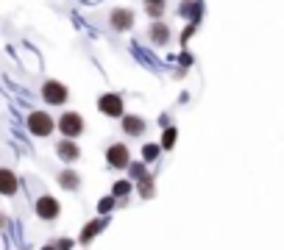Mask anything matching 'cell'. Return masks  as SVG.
Masks as SVG:
<instances>
[{
  "label": "cell",
  "instance_id": "277c9868",
  "mask_svg": "<svg viewBox=\"0 0 284 250\" xmlns=\"http://www.w3.org/2000/svg\"><path fill=\"white\" fill-rule=\"evenodd\" d=\"M103 156H106V167H109V170H128V164H131V150H128L126 142L106 145Z\"/></svg>",
  "mask_w": 284,
  "mask_h": 250
},
{
  "label": "cell",
  "instance_id": "8fae6325",
  "mask_svg": "<svg viewBox=\"0 0 284 250\" xmlns=\"http://www.w3.org/2000/svg\"><path fill=\"white\" fill-rule=\"evenodd\" d=\"M20 192V178L12 167H0V195L3 197H14Z\"/></svg>",
  "mask_w": 284,
  "mask_h": 250
},
{
  "label": "cell",
  "instance_id": "5b68a950",
  "mask_svg": "<svg viewBox=\"0 0 284 250\" xmlns=\"http://www.w3.org/2000/svg\"><path fill=\"white\" fill-rule=\"evenodd\" d=\"M39 95H42V100L48 103V106H64V103L70 100V89H67L61 81H56V78H48V81L42 83Z\"/></svg>",
  "mask_w": 284,
  "mask_h": 250
},
{
  "label": "cell",
  "instance_id": "cb8c5ba5",
  "mask_svg": "<svg viewBox=\"0 0 284 250\" xmlns=\"http://www.w3.org/2000/svg\"><path fill=\"white\" fill-rule=\"evenodd\" d=\"M181 53H184V56H181V64H193V56H190L187 50H181Z\"/></svg>",
  "mask_w": 284,
  "mask_h": 250
},
{
  "label": "cell",
  "instance_id": "d4e9b609",
  "mask_svg": "<svg viewBox=\"0 0 284 250\" xmlns=\"http://www.w3.org/2000/svg\"><path fill=\"white\" fill-rule=\"evenodd\" d=\"M6 225H9V217L3 214V211H0V231H3V228H6Z\"/></svg>",
  "mask_w": 284,
  "mask_h": 250
},
{
  "label": "cell",
  "instance_id": "9c48e42d",
  "mask_svg": "<svg viewBox=\"0 0 284 250\" xmlns=\"http://www.w3.org/2000/svg\"><path fill=\"white\" fill-rule=\"evenodd\" d=\"M120 128H123V134H126V137L139 139V137H145V131H148V119L139 117V114H123Z\"/></svg>",
  "mask_w": 284,
  "mask_h": 250
},
{
  "label": "cell",
  "instance_id": "2e32d148",
  "mask_svg": "<svg viewBox=\"0 0 284 250\" xmlns=\"http://www.w3.org/2000/svg\"><path fill=\"white\" fill-rule=\"evenodd\" d=\"M134 192V181L131 178H117L115 184H112V195L117 197V200H123V197H131Z\"/></svg>",
  "mask_w": 284,
  "mask_h": 250
},
{
  "label": "cell",
  "instance_id": "9a60e30c",
  "mask_svg": "<svg viewBox=\"0 0 284 250\" xmlns=\"http://www.w3.org/2000/svg\"><path fill=\"white\" fill-rule=\"evenodd\" d=\"M134 189L139 192V197H142V200H151V197L156 195V181H153L151 173H148L145 178H139L137 184H134Z\"/></svg>",
  "mask_w": 284,
  "mask_h": 250
},
{
  "label": "cell",
  "instance_id": "7c38bea8",
  "mask_svg": "<svg viewBox=\"0 0 284 250\" xmlns=\"http://www.w3.org/2000/svg\"><path fill=\"white\" fill-rule=\"evenodd\" d=\"M56 184H59L64 192H78L81 189V173L73 170V167H64V170L56 173Z\"/></svg>",
  "mask_w": 284,
  "mask_h": 250
},
{
  "label": "cell",
  "instance_id": "30bf717a",
  "mask_svg": "<svg viewBox=\"0 0 284 250\" xmlns=\"http://www.w3.org/2000/svg\"><path fill=\"white\" fill-rule=\"evenodd\" d=\"M56 156L61 159V164H75V161L81 159V148L75 139H64L61 137L59 142H56Z\"/></svg>",
  "mask_w": 284,
  "mask_h": 250
},
{
  "label": "cell",
  "instance_id": "d6986e66",
  "mask_svg": "<svg viewBox=\"0 0 284 250\" xmlns=\"http://www.w3.org/2000/svg\"><path fill=\"white\" fill-rule=\"evenodd\" d=\"M159 156H162V145L159 142H145L142 145V161H145V164H153Z\"/></svg>",
  "mask_w": 284,
  "mask_h": 250
},
{
  "label": "cell",
  "instance_id": "4fadbf2b",
  "mask_svg": "<svg viewBox=\"0 0 284 250\" xmlns=\"http://www.w3.org/2000/svg\"><path fill=\"white\" fill-rule=\"evenodd\" d=\"M148 39H151V45H156V48H164V45L173 39V31H170L167 23L156 20V23H151V28H148Z\"/></svg>",
  "mask_w": 284,
  "mask_h": 250
},
{
  "label": "cell",
  "instance_id": "484cf974",
  "mask_svg": "<svg viewBox=\"0 0 284 250\" xmlns=\"http://www.w3.org/2000/svg\"><path fill=\"white\" fill-rule=\"evenodd\" d=\"M39 250H56V244L50 242V244H45V247H39Z\"/></svg>",
  "mask_w": 284,
  "mask_h": 250
},
{
  "label": "cell",
  "instance_id": "e0dca14e",
  "mask_svg": "<svg viewBox=\"0 0 284 250\" xmlns=\"http://www.w3.org/2000/svg\"><path fill=\"white\" fill-rule=\"evenodd\" d=\"M115 208H117V197H115V195H103L101 200H98L95 211H98L101 217H109L112 211H115Z\"/></svg>",
  "mask_w": 284,
  "mask_h": 250
},
{
  "label": "cell",
  "instance_id": "7402d4cb",
  "mask_svg": "<svg viewBox=\"0 0 284 250\" xmlns=\"http://www.w3.org/2000/svg\"><path fill=\"white\" fill-rule=\"evenodd\" d=\"M53 244H56V250H73V247H75V242H73L70 236H59Z\"/></svg>",
  "mask_w": 284,
  "mask_h": 250
},
{
  "label": "cell",
  "instance_id": "5bb4252c",
  "mask_svg": "<svg viewBox=\"0 0 284 250\" xmlns=\"http://www.w3.org/2000/svg\"><path fill=\"white\" fill-rule=\"evenodd\" d=\"M178 14H181L184 20H190V23H198V17H201V0H181V3H178Z\"/></svg>",
  "mask_w": 284,
  "mask_h": 250
},
{
  "label": "cell",
  "instance_id": "44dd1931",
  "mask_svg": "<svg viewBox=\"0 0 284 250\" xmlns=\"http://www.w3.org/2000/svg\"><path fill=\"white\" fill-rule=\"evenodd\" d=\"M164 12H167V9H164V3H151V0H145V14L153 20V23H156V20H162Z\"/></svg>",
  "mask_w": 284,
  "mask_h": 250
},
{
  "label": "cell",
  "instance_id": "7a4b0ae2",
  "mask_svg": "<svg viewBox=\"0 0 284 250\" xmlns=\"http://www.w3.org/2000/svg\"><path fill=\"white\" fill-rule=\"evenodd\" d=\"M56 128L61 131L64 139H78L81 134L86 131V122H84V117H81L78 111H64L59 119H56Z\"/></svg>",
  "mask_w": 284,
  "mask_h": 250
},
{
  "label": "cell",
  "instance_id": "603a6c76",
  "mask_svg": "<svg viewBox=\"0 0 284 250\" xmlns=\"http://www.w3.org/2000/svg\"><path fill=\"white\" fill-rule=\"evenodd\" d=\"M195 28H198V23H187V28L181 31V45H187L190 39H193V34H195Z\"/></svg>",
  "mask_w": 284,
  "mask_h": 250
},
{
  "label": "cell",
  "instance_id": "52a82bcc",
  "mask_svg": "<svg viewBox=\"0 0 284 250\" xmlns=\"http://www.w3.org/2000/svg\"><path fill=\"white\" fill-rule=\"evenodd\" d=\"M106 228H109V217H101V214H98L95 220L84 222V228H81V233H78V244H84V247L92 244Z\"/></svg>",
  "mask_w": 284,
  "mask_h": 250
},
{
  "label": "cell",
  "instance_id": "ac0fdd59",
  "mask_svg": "<svg viewBox=\"0 0 284 250\" xmlns=\"http://www.w3.org/2000/svg\"><path fill=\"white\" fill-rule=\"evenodd\" d=\"M175 139H178V128H175V125H167V128L162 131V139H159L162 150H173L175 148Z\"/></svg>",
  "mask_w": 284,
  "mask_h": 250
},
{
  "label": "cell",
  "instance_id": "6da1fadb",
  "mask_svg": "<svg viewBox=\"0 0 284 250\" xmlns=\"http://www.w3.org/2000/svg\"><path fill=\"white\" fill-rule=\"evenodd\" d=\"M34 214L39 217L42 222H56L61 217V203H59V197H53V195H39L37 200H34Z\"/></svg>",
  "mask_w": 284,
  "mask_h": 250
},
{
  "label": "cell",
  "instance_id": "4316f807",
  "mask_svg": "<svg viewBox=\"0 0 284 250\" xmlns=\"http://www.w3.org/2000/svg\"><path fill=\"white\" fill-rule=\"evenodd\" d=\"M151 3H167V0H151Z\"/></svg>",
  "mask_w": 284,
  "mask_h": 250
},
{
  "label": "cell",
  "instance_id": "ffe728a7",
  "mask_svg": "<svg viewBox=\"0 0 284 250\" xmlns=\"http://www.w3.org/2000/svg\"><path fill=\"white\" fill-rule=\"evenodd\" d=\"M126 173H128V178H131L134 184H137L139 178H145V175H148V164H145V161H131Z\"/></svg>",
  "mask_w": 284,
  "mask_h": 250
},
{
  "label": "cell",
  "instance_id": "ba28073f",
  "mask_svg": "<svg viewBox=\"0 0 284 250\" xmlns=\"http://www.w3.org/2000/svg\"><path fill=\"white\" fill-rule=\"evenodd\" d=\"M109 28L115 31V34H126V31L134 28V12L126 6H117L109 12Z\"/></svg>",
  "mask_w": 284,
  "mask_h": 250
},
{
  "label": "cell",
  "instance_id": "3957f363",
  "mask_svg": "<svg viewBox=\"0 0 284 250\" xmlns=\"http://www.w3.org/2000/svg\"><path fill=\"white\" fill-rule=\"evenodd\" d=\"M25 125H28V131L39 139H48L50 134L56 131V119L50 117L48 111H31L28 117H25Z\"/></svg>",
  "mask_w": 284,
  "mask_h": 250
},
{
  "label": "cell",
  "instance_id": "8992f818",
  "mask_svg": "<svg viewBox=\"0 0 284 250\" xmlns=\"http://www.w3.org/2000/svg\"><path fill=\"white\" fill-rule=\"evenodd\" d=\"M98 111L112 117V119H123V114H126V100H123V95H117V92H103V95L98 97Z\"/></svg>",
  "mask_w": 284,
  "mask_h": 250
}]
</instances>
